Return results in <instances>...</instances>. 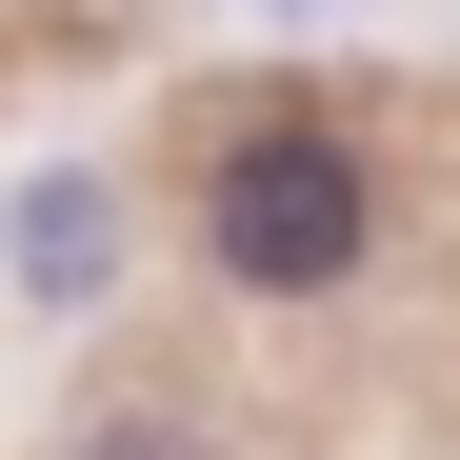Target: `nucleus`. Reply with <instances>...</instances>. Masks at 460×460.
Segmentation results:
<instances>
[{"label": "nucleus", "instance_id": "obj_1", "mask_svg": "<svg viewBox=\"0 0 460 460\" xmlns=\"http://www.w3.org/2000/svg\"><path fill=\"white\" fill-rule=\"evenodd\" d=\"M200 261L241 280V300H341L380 261V181H360V140L341 120H241L200 161Z\"/></svg>", "mask_w": 460, "mask_h": 460}, {"label": "nucleus", "instance_id": "obj_2", "mask_svg": "<svg viewBox=\"0 0 460 460\" xmlns=\"http://www.w3.org/2000/svg\"><path fill=\"white\" fill-rule=\"evenodd\" d=\"M101 261H120V200H40V300H101Z\"/></svg>", "mask_w": 460, "mask_h": 460}, {"label": "nucleus", "instance_id": "obj_3", "mask_svg": "<svg viewBox=\"0 0 460 460\" xmlns=\"http://www.w3.org/2000/svg\"><path fill=\"white\" fill-rule=\"evenodd\" d=\"M60 460H220L200 420H161V401H140V420H81V440H60Z\"/></svg>", "mask_w": 460, "mask_h": 460}]
</instances>
